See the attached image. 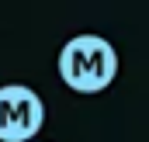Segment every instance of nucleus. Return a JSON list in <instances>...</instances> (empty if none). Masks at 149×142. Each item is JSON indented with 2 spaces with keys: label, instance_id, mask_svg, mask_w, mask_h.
<instances>
[{
  "label": "nucleus",
  "instance_id": "obj_1",
  "mask_svg": "<svg viewBox=\"0 0 149 142\" xmlns=\"http://www.w3.org/2000/svg\"><path fill=\"white\" fill-rule=\"evenodd\" d=\"M118 76V52L101 35H73L59 49V80L73 94H104Z\"/></svg>",
  "mask_w": 149,
  "mask_h": 142
},
{
  "label": "nucleus",
  "instance_id": "obj_2",
  "mask_svg": "<svg viewBox=\"0 0 149 142\" xmlns=\"http://www.w3.org/2000/svg\"><path fill=\"white\" fill-rule=\"evenodd\" d=\"M45 125V101L28 83L0 87V142H35Z\"/></svg>",
  "mask_w": 149,
  "mask_h": 142
},
{
  "label": "nucleus",
  "instance_id": "obj_3",
  "mask_svg": "<svg viewBox=\"0 0 149 142\" xmlns=\"http://www.w3.org/2000/svg\"><path fill=\"white\" fill-rule=\"evenodd\" d=\"M35 142H38V139H35Z\"/></svg>",
  "mask_w": 149,
  "mask_h": 142
}]
</instances>
